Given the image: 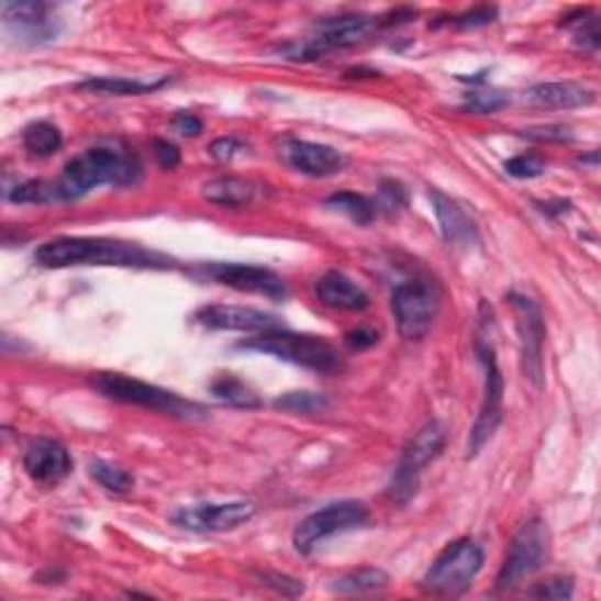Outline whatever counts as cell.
I'll return each instance as SVG.
<instances>
[{
  "label": "cell",
  "instance_id": "1",
  "mask_svg": "<svg viewBox=\"0 0 601 601\" xmlns=\"http://www.w3.org/2000/svg\"><path fill=\"white\" fill-rule=\"evenodd\" d=\"M41 268H74V266H115L140 270L175 268L169 256L146 249L142 245L120 243L109 237H57L41 245L33 254Z\"/></svg>",
  "mask_w": 601,
  "mask_h": 601
},
{
  "label": "cell",
  "instance_id": "2",
  "mask_svg": "<svg viewBox=\"0 0 601 601\" xmlns=\"http://www.w3.org/2000/svg\"><path fill=\"white\" fill-rule=\"evenodd\" d=\"M142 177V165L130 153L115 148H88L80 156L64 165L57 186L59 202H71L88 196L94 188L111 186H134Z\"/></svg>",
  "mask_w": 601,
  "mask_h": 601
},
{
  "label": "cell",
  "instance_id": "3",
  "mask_svg": "<svg viewBox=\"0 0 601 601\" xmlns=\"http://www.w3.org/2000/svg\"><path fill=\"white\" fill-rule=\"evenodd\" d=\"M237 348L272 355L282 359V363L311 369L318 374H334L341 369V357L336 348L322 336L270 330L249 341H243Z\"/></svg>",
  "mask_w": 601,
  "mask_h": 601
},
{
  "label": "cell",
  "instance_id": "4",
  "mask_svg": "<svg viewBox=\"0 0 601 601\" xmlns=\"http://www.w3.org/2000/svg\"><path fill=\"white\" fill-rule=\"evenodd\" d=\"M92 383L101 394H104V398L120 404L144 407L151 411H158V414H165L171 419H183V421L204 416V409L200 404L179 398L177 392H169L153 383L132 379V376H125V374H111V371L94 374Z\"/></svg>",
  "mask_w": 601,
  "mask_h": 601
},
{
  "label": "cell",
  "instance_id": "5",
  "mask_svg": "<svg viewBox=\"0 0 601 601\" xmlns=\"http://www.w3.org/2000/svg\"><path fill=\"white\" fill-rule=\"evenodd\" d=\"M485 566V549L472 538H458L446 545L425 571L421 588L435 597H460L472 588Z\"/></svg>",
  "mask_w": 601,
  "mask_h": 601
},
{
  "label": "cell",
  "instance_id": "6",
  "mask_svg": "<svg viewBox=\"0 0 601 601\" xmlns=\"http://www.w3.org/2000/svg\"><path fill=\"white\" fill-rule=\"evenodd\" d=\"M475 353L479 365L485 369V394L482 404H479L477 421L470 431L468 439V460L475 458L479 452L485 449L489 439L496 435L498 425L503 421V398H505V379L501 369H498V357L493 343L485 334L482 324H479V332L475 338Z\"/></svg>",
  "mask_w": 601,
  "mask_h": 601
},
{
  "label": "cell",
  "instance_id": "7",
  "mask_svg": "<svg viewBox=\"0 0 601 601\" xmlns=\"http://www.w3.org/2000/svg\"><path fill=\"white\" fill-rule=\"evenodd\" d=\"M444 444L446 427L439 421H427L421 431L409 439L388 485V498L392 503L407 505L411 498L416 496L423 468L442 454Z\"/></svg>",
  "mask_w": 601,
  "mask_h": 601
},
{
  "label": "cell",
  "instance_id": "8",
  "mask_svg": "<svg viewBox=\"0 0 601 601\" xmlns=\"http://www.w3.org/2000/svg\"><path fill=\"white\" fill-rule=\"evenodd\" d=\"M549 557V531L543 520L526 522L514 534L501 571L496 576V590L510 592L520 588L526 578L538 574Z\"/></svg>",
  "mask_w": 601,
  "mask_h": 601
},
{
  "label": "cell",
  "instance_id": "9",
  "mask_svg": "<svg viewBox=\"0 0 601 601\" xmlns=\"http://www.w3.org/2000/svg\"><path fill=\"white\" fill-rule=\"evenodd\" d=\"M376 22L365 14H346L334 16V20L320 22L315 33L303 43H294L285 47V55L294 62L320 59L324 55L334 53V49H348L369 38Z\"/></svg>",
  "mask_w": 601,
  "mask_h": 601
},
{
  "label": "cell",
  "instance_id": "10",
  "mask_svg": "<svg viewBox=\"0 0 601 601\" xmlns=\"http://www.w3.org/2000/svg\"><path fill=\"white\" fill-rule=\"evenodd\" d=\"M369 520V510L359 501H336L308 514L294 528V547L301 555H311L313 549L336 534L365 526Z\"/></svg>",
  "mask_w": 601,
  "mask_h": 601
},
{
  "label": "cell",
  "instance_id": "11",
  "mask_svg": "<svg viewBox=\"0 0 601 601\" xmlns=\"http://www.w3.org/2000/svg\"><path fill=\"white\" fill-rule=\"evenodd\" d=\"M390 308L400 336L407 341H421L433 330L439 311V294L431 282L409 280L392 289Z\"/></svg>",
  "mask_w": 601,
  "mask_h": 601
},
{
  "label": "cell",
  "instance_id": "12",
  "mask_svg": "<svg viewBox=\"0 0 601 601\" xmlns=\"http://www.w3.org/2000/svg\"><path fill=\"white\" fill-rule=\"evenodd\" d=\"M514 320H517V336H520V357L524 379L541 388L545 381V320L541 313V305L524 294L508 297Z\"/></svg>",
  "mask_w": 601,
  "mask_h": 601
},
{
  "label": "cell",
  "instance_id": "13",
  "mask_svg": "<svg viewBox=\"0 0 601 601\" xmlns=\"http://www.w3.org/2000/svg\"><path fill=\"white\" fill-rule=\"evenodd\" d=\"M254 503L231 501V503H200L186 505L171 514V524L193 534H223L235 531L254 517Z\"/></svg>",
  "mask_w": 601,
  "mask_h": 601
},
{
  "label": "cell",
  "instance_id": "14",
  "mask_svg": "<svg viewBox=\"0 0 601 601\" xmlns=\"http://www.w3.org/2000/svg\"><path fill=\"white\" fill-rule=\"evenodd\" d=\"M204 278H210L223 287H231L237 291H249V294H261L272 301H280L287 297V285L278 272L264 266L252 264H208L200 268Z\"/></svg>",
  "mask_w": 601,
  "mask_h": 601
},
{
  "label": "cell",
  "instance_id": "15",
  "mask_svg": "<svg viewBox=\"0 0 601 601\" xmlns=\"http://www.w3.org/2000/svg\"><path fill=\"white\" fill-rule=\"evenodd\" d=\"M282 163L299 171V175L313 177V179H330L341 175L348 167V158L334 146L303 142V140H285L280 146Z\"/></svg>",
  "mask_w": 601,
  "mask_h": 601
},
{
  "label": "cell",
  "instance_id": "16",
  "mask_svg": "<svg viewBox=\"0 0 601 601\" xmlns=\"http://www.w3.org/2000/svg\"><path fill=\"white\" fill-rule=\"evenodd\" d=\"M196 320L202 327L214 332H245V334H261L270 330H280V320L256 311L249 305H226V303H212L202 305L196 313Z\"/></svg>",
  "mask_w": 601,
  "mask_h": 601
},
{
  "label": "cell",
  "instance_id": "17",
  "mask_svg": "<svg viewBox=\"0 0 601 601\" xmlns=\"http://www.w3.org/2000/svg\"><path fill=\"white\" fill-rule=\"evenodd\" d=\"M24 470L33 485L53 489L71 472V454L57 439H36L24 452Z\"/></svg>",
  "mask_w": 601,
  "mask_h": 601
},
{
  "label": "cell",
  "instance_id": "18",
  "mask_svg": "<svg viewBox=\"0 0 601 601\" xmlns=\"http://www.w3.org/2000/svg\"><path fill=\"white\" fill-rule=\"evenodd\" d=\"M47 10L49 5L45 3H5L0 8L5 29L31 45H43L57 36V29L47 20Z\"/></svg>",
  "mask_w": 601,
  "mask_h": 601
},
{
  "label": "cell",
  "instance_id": "19",
  "mask_svg": "<svg viewBox=\"0 0 601 601\" xmlns=\"http://www.w3.org/2000/svg\"><path fill=\"white\" fill-rule=\"evenodd\" d=\"M431 200H433V210L439 223L442 237L446 240V243L456 249H470L479 243L475 221L456 200H452L449 196H444L439 191H431Z\"/></svg>",
  "mask_w": 601,
  "mask_h": 601
},
{
  "label": "cell",
  "instance_id": "20",
  "mask_svg": "<svg viewBox=\"0 0 601 601\" xmlns=\"http://www.w3.org/2000/svg\"><path fill=\"white\" fill-rule=\"evenodd\" d=\"M524 101L528 107L549 109V111H571L586 109L594 104V92L582 88L578 82H538L524 92Z\"/></svg>",
  "mask_w": 601,
  "mask_h": 601
},
{
  "label": "cell",
  "instance_id": "21",
  "mask_svg": "<svg viewBox=\"0 0 601 601\" xmlns=\"http://www.w3.org/2000/svg\"><path fill=\"white\" fill-rule=\"evenodd\" d=\"M315 297L322 305L334 308V311H346V313H359L369 308V294L359 287L348 275L338 270L324 272L322 278L315 282Z\"/></svg>",
  "mask_w": 601,
  "mask_h": 601
},
{
  "label": "cell",
  "instance_id": "22",
  "mask_svg": "<svg viewBox=\"0 0 601 601\" xmlns=\"http://www.w3.org/2000/svg\"><path fill=\"white\" fill-rule=\"evenodd\" d=\"M202 198L216 208H249L256 198V186L237 177H216L202 186Z\"/></svg>",
  "mask_w": 601,
  "mask_h": 601
},
{
  "label": "cell",
  "instance_id": "23",
  "mask_svg": "<svg viewBox=\"0 0 601 601\" xmlns=\"http://www.w3.org/2000/svg\"><path fill=\"white\" fill-rule=\"evenodd\" d=\"M167 78L144 82V80H130V78H90L78 85V90L82 92H97V94H113V97H140V94H151L160 90Z\"/></svg>",
  "mask_w": 601,
  "mask_h": 601
},
{
  "label": "cell",
  "instance_id": "24",
  "mask_svg": "<svg viewBox=\"0 0 601 601\" xmlns=\"http://www.w3.org/2000/svg\"><path fill=\"white\" fill-rule=\"evenodd\" d=\"M390 582V576L376 566H365V569L350 571L332 582V590L338 594H369L376 590H383Z\"/></svg>",
  "mask_w": 601,
  "mask_h": 601
},
{
  "label": "cell",
  "instance_id": "25",
  "mask_svg": "<svg viewBox=\"0 0 601 601\" xmlns=\"http://www.w3.org/2000/svg\"><path fill=\"white\" fill-rule=\"evenodd\" d=\"M22 142H24V148L29 151V156L49 158V156H55V153L62 148L64 136H62L59 127L41 120V123H31L24 130Z\"/></svg>",
  "mask_w": 601,
  "mask_h": 601
},
{
  "label": "cell",
  "instance_id": "26",
  "mask_svg": "<svg viewBox=\"0 0 601 601\" xmlns=\"http://www.w3.org/2000/svg\"><path fill=\"white\" fill-rule=\"evenodd\" d=\"M212 394L223 402L231 404L237 409H259L261 407V398L256 394L245 381L235 379V376H221L212 383Z\"/></svg>",
  "mask_w": 601,
  "mask_h": 601
},
{
  "label": "cell",
  "instance_id": "27",
  "mask_svg": "<svg viewBox=\"0 0 601 601\" xmlns=\"http://www.w3.org/2000/svg\"><path fill=\"white\" fill-rule=\"evenodd\" d=\"M324 208L346 214L348 219H353L355 223H359V226H369V223L376 216L374 200H369L365 196L350 193V191H341V193L330 196L327 200H324Z\"/></svg>",
  "mask_w": 601,
  "mask_h": 601
},
{
  "label": "cell",
  "instance_id": "28",
  "mask_svg": "<svg viewBox=\"0 0 601 601\" xmlns=\"http://www.w3.org/2000/svg\"><path fill=\"white\" fill-rule=\"evenodd\" d=\"M90 475L101 489H107L109 493H115V496L130 493L134 487V477L127 470L118 468V466H113V463H107V460H92Z\"/></svg>",
  "mask_w": 601,
  "mask_h": 601
},
{
  "label": "cell",
  "instance_id": "29",
  "mask_svg": "<svg viewBox=\"0 0 601 601\" xmlns=\"http://www.w3.org/2000/svg\"><path fill=\"white\" fill-rule=\"evenodd\" d=\"M275 407L287 414H322L330 409V400L322 392H287L275 400Z\"/></svg>",
  "mask_w": 601,
  "mask_h": 601
},
{
  "label": "cell",
  "instance_id": "30",
  "mask_svg": "<svg viewBox=\"0 0 601 601\" xmlns=\"http://www.w3.org/2000/svg\"><path fill=\"white\" fill-rule=\"evenodd\" d=\"M8 198L16 204H47V202H59L57 198V186L47 183V181H24L16 183L12 191L8 193Z\"/></svg>",
  "mask_w": 601,
  "mask_h": 601
},
{
  "label": "cell",
  "instance_id": "31",
  "mask_svg": "<svg viewBox=\"0 0 601 601\" xmlns=\"http://www.w3.org/2000/svg\"><path fill=\"white\" fill-rule=\"evenodd\" d=\"M510 104V97L498 92V90H477V92H468L466 94V109L470 113H479V115H491L498 113L501 109H505Z\"/></svg>",
  "mask_w": 601,
  "mask_h": 601
},
{
  "label": "cell",
  "instance_id": "32",
  "mask_svg": "<svg viewBox=\"0 0 601 601\" xmlns=\"http://www.w3.org/2000/svg\"><path fill=\"white\" fill-rule=\"evenodd\" d=\"M376 212H386V214H398L400 210L407 208V188L400 181H383L381 191H379V200H374Z\"/></svg>",
  "mask_w": 601,
  "mask_h": 601
},
{
  "label": "cell",
  "instance_id": "33",
  "mask_svg": "<svg viewBox=\"0 0 601 601\" xmlns=\"http://www.w3.org/2000/svg\"><path fill=\"white\" fill-rule=\"evenodd\" d=\"M571 24H574L576 45L594 53V49L599 47V29H597L594 16H588V10H580L576 22H564V26H571Z\"/></svg>",
  "mask_w": 601,
  "mask_h": 601
},
{
  "label": "cell",
  "instance_id": "34",
  "mask_svg": "<svg viewBox=\"0 0 601 601\" xmlns=\"http://www.w3.org/2000/svg\"><path fill=\"white\" fill-rule=\"evenodd\" d=\"M505 171L514 179H536L545 175V160L536 153H522L505 163Z\"/></svg>",
  "mask_w": 601,
  "mask_h": 601
},
{
  "label": "cell",
  "instance_id": "35",
  "mask_svg": "<svg viewBox=\"0 0 601 601\" xmlns=\"http://www.w3.org/2000/svg\"><path fill=\"white\" fill-rule=\"evenodd\" d=\"M528 597L538 599H571L574 597V580L571 578H547L543 582H536L534 588L528 590Z\"/></svg>",
  "mask_w": 601,
  "mask_h": 601
},
{
  "label": "cell",
  "instance_id": "36",
  "mask_svg": "<svg viewBox=\"0 0 601 601\" xmlns=\"http://www.w3.org/2000/svg\"><path fill=\"white\" fill-rule=\"evenodd\" d=\"M247 151V144L243 140H237V136H219L210 144V156L216 163H231L233 158L243 156Z\"/></svg>",
  "mask_w": 601,
  "mask_h": 601
},
{
  "label": "cell",
  "instance_id": "37",
  "mask_svg": "<svg viewBox=\"0 0 601 601\" xmlns=\"http://www.w3.org/2000/svg\"><path fill=\"white\" fill-rule=\"evenodd\" d=\"M259 580H261V586L275 590L278 594H285V597H299L305 590L301 580L282 576V574H261Z\"/></svg>",
  "mask_w": 601,
  "mask_h": 601
},
{
  "label": "cell",
  "instance_id": "38",
  "mask_svg": "<svg viewBox=\"0 0 601 601\" xmlns=\"http://www.w3.org/2000/svg\"><path fill=\"white\" fill-rule=\"evenodd\" d=\"M496 16H498L496 8L482 5V8H475L470 12H463V14L454 16L452 22L460 29H479V26H489L496 20Z\"/></svg>",
  "mask_w": 601,
  "mask_h": 601
},
{
  "label": "cell",
  "instance_id": "39",
  "mask_svg": "<svg viewBox=\"0 0 601 601\" xmlns=\"http://www.w3.org/2000/svg\"><path fill=\"white\" fill-rule=\"evenodd\" d=\"M524 136L526 140H534V142H571L574 134L569 127L564 125H547V127H531V130H524Z\"/></svg>",
  "mask_w": 601,
  "mask_h": 601
},
{
  "label": "cell",
  "instance_id": "40",
  "mask_svg": "<svg viewBox=\"0 0 601 601\" xmlns=\"http://www.w3.org/2000/svg\"><path fill=\"white\" fill-rule=\"evenodd\" d=\"M153 153H156V160L163 169H177L181 163V153L175 144H169L165 140H158L153 144Z\"/></svg>",
  "mask_w": 601,
  "mask_h": 601
},
{
  "label": "cell",
  "instance_id": "41",
  "mask_svg": "<svg viewBox=\"0 0 601 601\" xmlns=\"http://www.w3.org/2000/svg\"><path fill=\"white\" fill-rule=\"evenodd\" d=\"M379 343V332H374L369 327H359L346 334V346L353 350H367L374 348Z\"/></svg>",
  "mask_w": 601,
  "mask_h": 601
},
{
  "label": "cell",
  "instance_id": "42",
  "mask_svg": "<svg viewBox=\"0 0 601 601\" xmlns=\"http://www.w3.org/2000/svg\"><path fill=\"white\" fill-rule=\"evenodd\" d=\"M171 125L181 134V136H198L202 132V120L191 115V113H177Z\"/></svg>",
  "mask_w": 601,
  "mask_h": 601
}]
</instances>
